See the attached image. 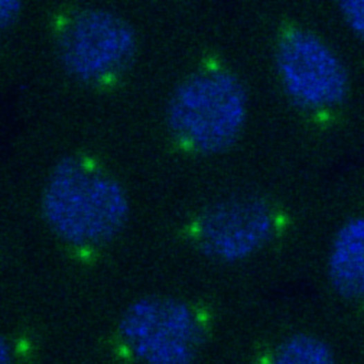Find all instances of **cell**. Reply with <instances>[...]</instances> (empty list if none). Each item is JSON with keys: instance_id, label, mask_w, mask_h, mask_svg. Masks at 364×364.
Masks as SVG:
<instances>
[{"instance_id": "obj_1", "label": "cell", "mask_w": 364, "mask_h": 364, "mask_svg": "<svg viewBox=\"0 0 364 364\" xmlns=\"http://www.w3.org/2000/svg\"><path fill=\"white\" fill-rule=\"evenodd\" d=\"M248 114L242 80L214 61H204L174 87L165 107L172 145L190 156L226 153L239 141Z\"/></svg>"}, {"instance_id": "obj_2", "label": "cell", "mask_w": 364, "mask_h": 364, "mask_svg": "<svg viewBox=\"0 0 364 364\" xmlns=\"http://www.w3.org/2000/svg\"><path fill=\"white\" fill-rule=\"evenodd\" d=\"M44 216L64 242L95 247L115 239L129 215V201L120 182L84 154L62 158L45 185Z\"/></svg>"}, {"instance_id": "obj_3", "label": "cell", "mask_w": 364, "mask_h": 364, "mask_svg": "<svg viewBox=\"0 0 364 364\" xmlns=\"http://www.w3.org/2000/svg\"><path fill=\"white\" fill-rule=\"evenodd\" d=\"M212 316L199 301L152 295L134 302L118 325V338L127 356L156 364L192 363L211 336Z\"/></svg>"}, {"instance_id": "obj_4", "label": "cell", "mask_w": 364, "mask_h": 364, "mask_svg": "<svg viewBox=\"0 0 364 364\" xmlns=\"http://www.w3.org/2000/svg\"><path fill=\"white\" fill-rule=\"evenodd\" d=\"M55 46L66 71L98 88L118 84L135 60L138 40L132 26L114 12L77 8L59 14L53 26Z\"/></svg>"}, {"instance_id": "obj_5", "label": "cell", "mask_w": 364, "mask_h": 364, "mask_svg": "<svg viewBox=\"0 0 364 364\" xmlns=\"http://www.w3.org/2000/svg\"><path fill=\"white\" fill-rule=\"evenodd\" d=\"M285 219L269 199L253 192L226 196L202 208L180 230L199 253L218 262L247 260L282 231Z\"/></svg>"}, {"instance_id": "obj_6", "label": "cell", "mask_w": 364, "mask_h": 364, "mask_svg": "<svg viewBox=\"0 0 364 364\" xmlns=\"http://www.w3.org/2000/svg\"><path fill=\"white\" fill-rule=\"evenodd\" d=\"M274 62L288 98L302 109L329 111L347 98L349 78L343 61L323 39L303 27L282 28Z\"/></svg>"}, {"instance_id": "obj_7", "label": "cell", "mask_w": 364, "mask_h": 364, "mask_svg": "<svg viewBox=\"0 0 364 364\" xmlns=\"http://www.w3.org/2000/svg\"><path fill=\"white\" fill-rule=\"evenodd\" d=\"M327 271L334 291L347 301L364 295V219L354 216L335 232L327 255Z\"/></svg>"}, {"instance_id": "obj_8", "label": "cell", "mask_w": 364, "mask_h": 364, "mask_svg": "<svg viewBox=\"0 0 364 364\" xmlns=\"http://www.w3.org/2000/svg\"><path fill=\"white\" fill-rule=\"evenodd\" d=\"M265 358L277 364H331L336 358L325 340L307 333H298L282 340Z\"/></svg>"}, {"instance_id": "obj_9", "label": "cell", "mask_w": 364, "mask_h": 364, "mask_svg": "<svg viewBox=\"0 0 364 364\" xmlns=\"http://www.w3.org/2000/svg\"><path fill=\"white\" fill-rule=\"evenodd\" d=\"M338 9L343 21L358 37L364 33V1L343 0L338 3Z\"/></svg>"}, {"instance_id": "obj_10", "label": "cell", "mask_w": 364, "mask_h": 364, "mask_svg": "<svg viewBox=\"0 0 364 364\" xmlns=\"http://www.w3.org/2000/svg\"><path fill=\"white\" fill-rule=\"evenodd\" d=\"M21 10V3L18 1H0V21L1 28H8L17 19Z\"/></svg>"}, {"instance_id": "obj_11", "label": "cell", "mask_w": 364, "mask_h": 364, "mask_svg": "<svg viewBox=\"0 0 364 364\" xmlns=\"http://www.w3.org/2000/svg\"><path fill=\"white\" fill-rule=\"evenodd\" d=\"M9 359V350L5 343L1 342V363H6Z\"/></svg>"}]
</instances>
